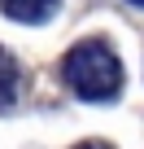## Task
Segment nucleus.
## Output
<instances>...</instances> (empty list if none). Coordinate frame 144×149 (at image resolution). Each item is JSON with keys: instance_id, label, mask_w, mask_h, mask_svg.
Wrapping results in <instances>:
<instances>
[{"instance_id": "7ed1b4c3", "label": "nucleus", "mask_w": 144, "mask_h": 149, "mask_svg": "<svg viewBox=\"0 0 144 149\" xmlns=\"http://www.w3.org/2000/svg\"><path fill=\"white\" fill-rule=\"evenodd\" d=\"M0 9L9 18H18V22H44L57 9V0H0Z\"/></svg>"}, {"instance_id": "f03ea898", "label": "nucleus", "mask_w": 144, "mask_h": 149, "mask_svg": "<svg viewBox=\"0 0 144 149\" xmlns=\"http://www.w3.org/2000/svg\"><path fill=\"white\" fill-rule=\"evenodd\" d=\"M18 92H22L18 57H13L9 48H0V110H13V105H18Z\"/></svg>"}, {"instance_id": "f257e3e1", "label": "nucleus", "mask_w": 144, "mask_h": 149, "mask_svg": "<svg viewBox=\"0 0 144 149\" xmlns=\"http://www.w3.org/2000/svg\"><path fill=\"white\" fill-rule=\"evenodd\" d=\"M61 79L74 88L83 101H114L122 88V61L105 40H83L65 53Z\"/></svg>"}, {"instance_id": "20e7f679", "label": "nucleus", "mask_w": 144, "mask_h": 149, "mask_svg": "<svg viewBox=\"0 0 144 149\" xmlns=\"http://www.w3.org/2000/svg\"><path fill=\"white\" fill-rule=\"evenodd\" d=\"M74 149H114V145H105V140H83V145H74Z\"/></svg>"}, {"instance_id": "39448f33", "label": "nucleus", "mask_w": 144, "mask_h": 149, "mask_svg": "<svg viewBox=\"0 0 144 149\" xmlns=\"http://www.w3.org/2000/svg\"><path fill=\"white\" fill-rule=\"evenodd\" d=\"M131 5H140V9H144V0H131Z\"/></svg>"}]
</instances>
